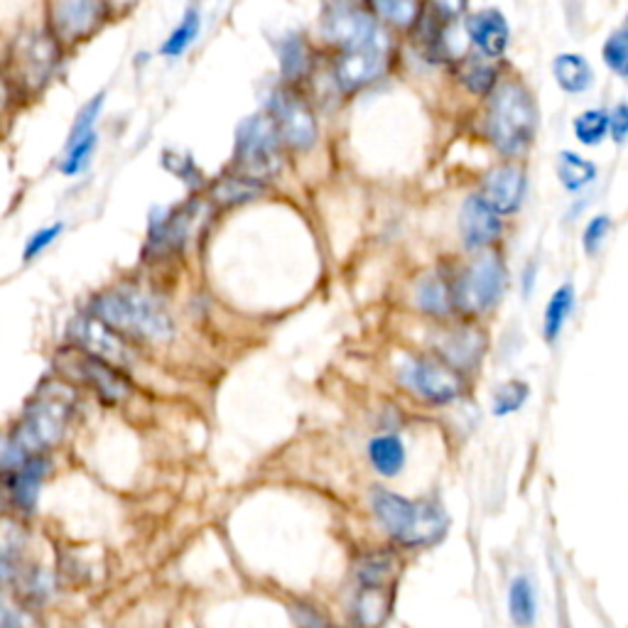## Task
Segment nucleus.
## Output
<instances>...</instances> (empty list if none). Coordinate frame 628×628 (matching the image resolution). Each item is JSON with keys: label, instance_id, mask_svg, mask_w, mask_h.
Returning <instances> with one entry per match:
<instances>
[{"label": "nucleus", "instance_id": "2eb2a0df", "mask_svg": "<svg viewBox=\"0 0 628 628\" xmlns=\"http://www.w3.org/2000/svg\"><path fill=\"white\" fill-rule=\"evenodd\" d=\"M525 194V172L521 165H498L484 177L481 197L498 216H511L521 209Z\"/></svg>", "mask_w": 628, "mask_h": 628}, {"label": "nucleus", "instance_id": "f257e3e1", "mask_svg": "<svg viewBox=\"0 0 628 628\" xmlns=\"http://www.w3.org/2000/svg\"><path fill=\"white\" fill-rule=\"evenodd\" d=\"M324 27L339 45L334 74L341 91L354 94L381 77L386 69V35L366 10L344 0L327 10Z\"/></svg>", "mask_w": 628, "mask_h": 628}, {"label": "nucleus", "instance_id": "f8f14e48", "mask_svg": "<svg viewBox=\"0 0 628 628\" xmlns=\"http://www.w3.org/2000/svg\"><path fill=\"white\" fill-rule=\"evenodd\" d=\"M270 121L280 135V143L292 150H310L317 143L319 126L310 104L288 89L275 91L270 99Z\"/></svg>", "mask_w": 628, "mask_h": 628}, {"label": "nucleus", "instance_id": "9d476101", "mask_svg": "<svg viewBox=\"0 0 628 628\" xmlns=\"http://www.w3.org/2000/svg\"><path fill=\"white\" fill-rule=\"evenodd\" d=\"M59 64V40L50 32L32 30L25 32L13 50L15 81L25 91H42L47 81L52 79L54 69Z\"/></svg>", "mask_w": 628, "mask_h": 628}, {"label": "nucleus", "instance_id": "ddd939ff", "mask_svg": "<svg viewBox=\"0 0 628 628\" xmlns=\"http://www.w3.org/2000/svg\"><path fill=\"white\" fill-rule=\"evenodd\" d=\"M197 204H182L175 209H155L150 216L148 229V253L165 256L177 251L187 243L192 234L194 219H197Z\"/></svg>", "mask_w": 628, "mask_h": 628}, {"label": "nucleus", "instance_id": "aec40b11", "mask_svg": "<svg viewBox=\"0 0 628 628\" xmlns=\"http://www.w3.org/2000/svg\"><path fill=\"white\" fill-rule=\"evenodd\" d=\"M366 454L373 471L378 476H383V479H395L405 469V462H408L405 442L398 435H393V432H383V435L373 437L368 442Z\"/></svg>", "mask_w": 628, "mask_h": 628}, {"label": "nucleus", "instance_id": "7c9ffc66", "mask_svg": "<svg viewBox=\"0 0 628 628\" xmlns=\"http://www.w3.org/2000/svg\"><path fill=\"white\" fill-rule=\"evenodd\" d=\"M462 81L464 86L476 96H486L496 89V69L491 64H486L481 57H469L467 62L462 64Z\"/></svg>", "mask_w": 628, "mask_h": 628}, {"label": "nucleus", "instance_id": "bb28decb", "mask_svg": "<svg viewBox=\"0 0 628 628\" xmlns=\"http://www.w3.org/2000/svg\"><path fill=\"white\" fill-rule=\"evenodd\" d=\"M263 184L258 180H251L246 175H226L211 189V199L221 207H238V204H246L251 199L261 197Z\"/></svg>", "mask_w": 628, "mask_h": 628}, {"label": "nucleus", "instance_id": "1a4fd4ad", "mask_svg": "<svg viewBox=\"0 0 628 628\" xmlns=\"http://www.w3.org/2000/svg\"><path fill=\"white\" fill-rule=\"evenodd\" d=\"M405 386L410 388L420 400L430 405H449L464 395V373L452 368L447 361L432 359V356H418L408 361L400 373Z\"/></svg>", "mask_w": 628, "mask_h": 628}, {"label": "nucleus", "instance_id": "0eeeda50", "mask_svg": "<svg viewBox=\"0 0 628 628\" xmlns=\"http://www.w3.org/2000/svg\"><path fill=\"white\" fill-rule=\"evenodd\" d=\"M57 371L69 381L91 388L104 403H123L131 395V381L123 376L121 368L106 364L77 346L59 351Z\"/></svg>", "mask_w": 628, "mask_h": 628}, {"label": "nucleus", "instance_id": "a19ab883", "mask_svg": "<svg viewBox=\"0 0 628 628\" xmlns=\"http://www.w3.org/2000/svg\"><path fill=\"white\" fill-rule=\"evenodd\" d=\"M62 231H64V224H52V226H47V229L37 231V234L32 236L25 246V251H23L25 261H32V258L40 256L47 246H52V243L62 236Z\"/></svg>", "mask_w": 628, "mask_h": 628}, {"label": "nucleus", "instance_id": "c9c22d12", "mask_svg": "<svg viewBox=\"0 0 628 628\" xmlns=\"http://www.w3.org/2000/svg\"><path fill=\"white\" fill-rule=\"evenodd\" d=\"M96 143H99V135L89 133L86 138H81L79 143L67 145V160H64V165H62L64 175L74 177V175H79V172H84L86 165H89L91 155H94Z\"/></svg>", "mask_w": 628, "mask_h": 628}, {"label": "nucleus", "instance_id": "4be33fe9", "mask_svg": "<svg viewBox=\"0 0 628 628\" xmlns=\"http://www.w3.org/2000/svg\"><path fill=\"white\" fill-rule=\"evenodd\" d=\"M508 616L516 628H533L538 621V594L528 575H516L508 584Z\"/></svg>", "mask_w": 628, "mask_h": 628}, {"label": "nucleus", "instance_id": "c756f323", "mask_svg": "<svg viewBox=\"0 0 628 628\" xmlns=\"http://www.w3.org/2000/svg\"><path fill=\"white\" fill-rule=\"evenodd\" d=\"M528 398H530L528 383L506 381L494 391V398H491V410H494L496 418H506V415L518 413Z\"/></svg>", "mask_w": 628, "mask_h": 628}, {"label": "nucleus", "instance_id": "f03ea898", "mask_svg": "<svg viewBox=\"0 0 628 628\" xmlns=\"http://www.w3.org/2000/svg\"><path fill=\"white\" fill-rule=\"evenodd\" d=\"M371 511L378 525L400 548H430L447 530L445 511L437 503L413 501L391 489L371 491Z\"/></svg>", "mask_w": 628, "mask_h": 628}, {"label": "nucleus", "instance_id": "dca6fc26", "mask_svg": "<svg viewBox=\"0 0 628 628\" xmlns=\"http://www.w3.org/2000/svg\"><path fill=\"white\" fill-rule=\"evenodd\" d=\"M101 0H54L52 23L59 40L77 42L89 37L101 23Z\"/></svg>", "mask_w": 628, "mask_h": 628}, {"label": "nucleus", "instance_id": "ea45409f", "mask_svg": "<svg viewBox=\"0 0 628 628\" xmlns=\"http://www.w3.org/2000/svg\"><path fill=\"white\" fill-rule=\"evenodd\" d=\"M3 530V528H0ZM15 530L18 528H5L3 538H0V584L10 582L15 577V562H13V552L18 550V538H15Z\"/></svg>", "mask_w": 628, "mask_h": 628}, {"label": "nucleus", "instance_id": "4468645a", "mask_svg": "<svg viewBox=\"0 0 628 628\" xmlns=\"http://www.w3.org/2000/svg\"><path fill=\"white\" fill-rule=\"evenodd\" d=\"M501 216L486 204L481 194H469L459 209V236L469 251H484L501 236Z\"/></svg>", "mask_w": 628, "mask_h": 628}, {"label": "nucleus", "instance_id": "473e14b6", "mask_svg": "<svg viewBox=\"0 0 628 628\" xmlns=\"http://www.w3.org/2000/svg\"><path fill=\"white\" fill-rule=\"evenodd\" d=\"M278 54L285 79H297L307 69V45L297 35L285 37Z\"/></svg>", "mask_w": 628, "mask_h": 628}, {"label": "nucleus", "instance_id": "412c9836", "mask_svg": "<svg viewBox=\"0 0 628 628\" xmlns=\"http://www.w3.org/2000/svg\"><path fill=\"white\" fill-rule=\"evenodd\" d=\"M552 77H555V84L560 86L565 94L579 96L584 94V91L592 89L594 69L582 54L562 52L552 59Z\"/></svg>", "mask_w": 628, "mask_h": 628}, {"label": "nucleus", "instance_id": "6e6552de", "mask_svg": "<svg viewBox=\"0 0 628 628\" xmlns=\"http://www.w3.org/2000/svg\"><path fill=\"white\" fill-rule=\"evenodd\" d=\"M503 285H506L503 261L494 253H486V256L469 263L467 270L459 275L457 285H452L454 307L469 314L491 310L498 302V297H501Z\"/></svg>", "mask_w": 628, "mask_h": 628}, {"label": "nucleus", "instance_id": "4c0bfd02", "mask_svg": "<svg viewBox=\"0 0 628 628\" xmlns=\"http://www.w3.org/2000/svg\"><path fill=\"white\" fill-rule=\"evenodd\" d=\"M104 99H106V94H99V96H94V99H91L84 108H81V113L77 116V123H74L72 135H69L67 145L79 143L81 138H86L89 133H94V123H96V118H99L101 106H104Z\"/></svg>", "mask_w": 628, "mask_h": 628}, {"label": "nucleus", "instance_id": "37998d69", "mask_svg": "<svg viewBox=\"0 0 628 628\" xmlns=\"http://www.w3.org/2000/svg\"><path fill=\"white\" fill-rule=\"evenodd\" d=\"M430 5L435 10V18H440L442 23L459 18L467 10V0H430Z\"/></svg>", "mask_w": 628, "mask_h": 628}, {"label": "nucleus", "instance_id": "c03bdc74", "mask_svg": "<svg viewBox=\"0 0 628 628\" xmlns=\"http://www.w3.org/2000/svg\"><path fill=\"white\" fill-rule=\"evenodd\" d=\"M621 32H624V35L628 37V15H626V20H624V30H621Z\"/></svg>", "mask_w": 628, "mask_h": 628}, {"label": "nucleus", "instance_id": "9b49d317", "mask_svg": "<svg viewBox=\"0 0 628 628\" xmlns=\"http://www.w3.org/2000/svg\"><path fill=\"white\" fill-rule=\"evenodd\" d=\"M67 334L77 349L106 361V364L123 368L133 361V351L131 346L126 344V339H123V334H118L116 329L108 327L104 319L96 317L94 312L77 314V317L69 322Z\"/></svg>", "mask_w": 628, "mask_h": 628}, {"label": "nucleus", "instance_id": "2f4dec72", "mask_svg": "<svg viewBox=\"0 0 628 628\" xmlns=\"http://www.w3.org/2000/svg\"><path fill=\"white\" fill-rule=\"evenodd\" d=\"M356 575L361 587H388L395 575V560L391 555H368L361 560Z\"/></svg>", "mask_w": 628, "mask_h": 628}, {"label": "nucleus", "instance_id": "f3484780", "mask_svg": "<svg viewBox=\"0 0 628 628\" xmlns=\"http://www.w3.org/2000/svg\"><path fill=\"white\" fill-rule=\"evenodd\" d=\"M467 35L484 57L496 59L508 50L511 27H508L506 15L501 10L484 8L476 10V13H471L467 18Z\"/></svg>", "mask_w": 628, "mask_h": 628}, {"label": "nucleus", "instance_id": "39448f33", "mask_svg": "<svg viewBox=\"0 0 628 628\" xmlns=\"http://www.w3.org/2000/svg\"><path fill=\"white\" fill-rule=\"evenodd\" d=\"M486 131L494 148L506 157L523 155L530 148L538 131V108L523 84L506 81L496 86Z\"/></svg>", "mask_w": 628, "mask_h": 628}, {"label": "nucleus", "instance_id": "b1692460", "mask_svg": "<svg viewBox=\"0 0 628 628\" xmlns=\"http://www.w3.org/2000/svg\"><path fill=\"white\" fill-rule=\"evenodd\" d=\"M415 305L418 310L432 317H445L454 310V290L440 275H430L415 290Z\"/></svg>", "mask_w": 628, "mask_h": 628}, {"label": "nucleus", "instance_id": "a878e982", "mask_svg": "<svg viewBox=\"0 0 628 628\" xmlns=\"http://www.w3.org/2000/svg\"><path fill=\"white\" fill-rule=\"evenodd\" d=\"M572 310H575V288L567 283V285H562L560 290L552 292L548 307H545L543 337L548 344H555V341L560 339L562 329H565Z\"/></svg>", "mask_w": 628, "mask_h": 628}, {"label": "nucleus", "instance_id": "cd10ccee", "mask_svg": "<svg viewBox=\"0 0 628 628\" xmlns=\"http://www.w3.org/2000/svg\"><path fill=\"white\" fill-rule=\"evenodd\" d=\"M572 133L587 148L604 143V138L609 135V113L602 108H589V111L577 113L575 121H572Z\"/></svg>", "mask_w": 628, "mask_h": 628}, {"label": "nucleus", "instance_id": "393cba45", "mask_svg": "<svg viewBox=\"0 0 628 628\" xmlns=\"http://www.w3.org/2000/svg\"><path fill=\"white\" fill-rule=\"evenodd\" d=\"M597 175V165L592 160H587V157L570 153V150H565V153H560V157H557V180H560L567 192H582L587 184L597 180Z\"/></svg>", "mask_w": 628, "mask_h": 628}, {"label": "nucleus", "instance_id": "f704fd0d", "mask_svg": "<svg viewBox=\"0 0 628 628\" xmlns=\"http://www.w3.org/2000/svg\"><path fill=\"white\" fill-rule=\"evenodd\" d=\"M602 57L611 74H616L619 79H628V37L624 32L619 30L609 35V40L604 42Z\"/></svg>", "mask_w": 628, "mask_h": 628}, {"label": "nucleus", "instance_id": "20e7f679", "mask_svg": "<svg viewBox=\"0 0 628 628\" xmlns=\"http://www.w3.org/2000/svg\"><path fill=\"white\" fill-rule=\"evenodd\" d=\"M91 312L104 319L118 334L145 341H167L175 334V324L155 297L135 290L101 292L91 302Z\"/></svg>", "mask_w": 628, "mask_h": 628}, {"label": "nucleus", "instance_id": "7ed1b4c3", "mask_svg": "<svg viewBox=\"0 0 628 628\" xmlns=\"http://www.w3.org/2000/svg\"><path fill=\"white\" fill-rule=\"evenodd\" d=\"M74 391L64 383H45L27 403L23 418L10 435V442L27 457L52 449L67 432L74 413Z\"/></svg>", "mask_w": 628, "mask_h": 628}, {"label": "nucleus", "instance_id": "58836bf2", "mask_svg": "<svg viewBox=\"0 0 628 628\" xmlns=\"http://www.w3.org/2000/svg\"><path fill=\"white\" fill-rule=\"evenodd\" d=\"M611 231V219L606 214L594 216L587 226H584V234H582V246L587 256H597L599 248L604 246L606 236Z\"/></svg>", "mask_w": 628, "mask_h": 628}, {"label": "nucleus", "instance_id": "79ce46f5", "mask_svg": "<svg viewBox=\"0 0 628 628\" xmlns=\"http://www.w3.org/2000/svg\"><path fill=\"white\" fill-rule=\"evenodd\" d=\"M609 135L614 143H626L628 140V104H616L609 113Z\"/></svg>", "mask_w": 628, "mask_h": 628}, {"label": "nucleus", "instance_id": "6ab92c4d", "mask_svg": "<svg viewBox=\"0 0 628 628\" xmlns=\"http://www.w3.org/2000/svg\"><path fill=\"white\" fill-rule=\"evenodd\" d=\"M484 346L486 337L476 332V329H452V332H445L437 341L440 359L447 361L452 368H457L459 373L479 366L481 356H484Z\"/></svg>", "mask_w": 628, "mask_h": 628}, {"label": "nucleus", "instance_id": "c85d7f7f", "mask_svg": "<svg viewBox=\"0 0 628 628\" xmlns=\"http://www.w3.org/2000/svg\"><path fill=\"white\" fill-rule=\"evenodd\" d=\"M199 30H202V15H199L197 8H189L187 13H184L182 23L172 30V35L167 37V42L162 45L160 52L165 54V57H182V54L189 50V45L199 37Z\"/></svg>", "mask_w": 628, "mask_h": 628}, {"label": "nucleus", "instance_id": "a211bd4d", "mask_svg": "<svg viewBox=\"0 0 628 628\" xmlns=\"http://www.w3.org/2000/svg\"><path fill=\"white\" fill-rule=\"evenodd\" d=\"M47 471H50V462H47L45 454H32V457H27L23 464H18L13 469L8 481V494L13 498V506L18 511H35Z\"/></svg>", "mask_w": 628, "mask_h": 628}, {"label": "nucleus", "instance_id": "e433bc0d", "mask_svg": "<svg viewBox=\"0 0 628 628\" xmlns=\"http://www.w3.org/2000/svg\"><path fill=\"white\" fill-rule=\"evenodd\" d=\"M162 165H165L167 172L180 177L184 184H189V187H197V184L202 182V172H199L192 155L177 153V150H165V153H162Z\"/></svg>", "mask_w": 628, "mask_h": 628}, {"label": "nucleus", "instance_id": "5701e85b", "mask_svg": "<svg viewBox=\"0 0 628 628\" xmlns=\"http://www.w3.org/2000/svg\"><path fill=\"white\" fill-rule=\"evenodd\" d=\"M391 611L388 587H361L354 602V621L359 628H381Z\"/></svg>", "mask_w": 628, "mask_h": 628}, {"label": "nucleus", "instance_id": "72a5a7b5", "mask_svg": "<svg viewBox=\"0 0 628 628\" xmlns=\"http://www.w3.org/2000/svg\"><path fill=\"white\" fill-rule=\"evenodd\" d=\"M371 5L383 20L400 27H410L420 15L415 0H371Z\"/></svg>", "mask_w": 628, "mask_h": 628}, {"label": "nucleus", "instance_id": "423d86ee", "mask_svg": "<svg viewBox=\"0 0 628 628\" xmlns=\"http://www.w3.org/2000/svg\"><path fill=\"white\" fill-rule=\"evenodd\" d=\"M234 160L238 175H246L251 180L263 182L278 175L280 165H283V153H280V135L270 116L253 113L238 123Z\"/></svg>", "mask_w": 628, "mask_h": 628}]
</instances>
